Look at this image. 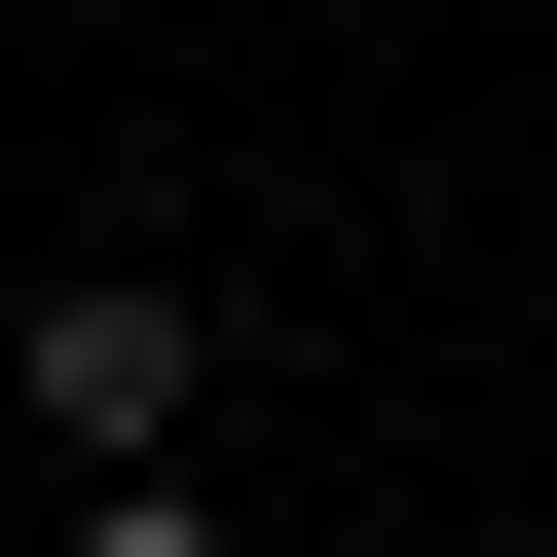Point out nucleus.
I'll return each instance as SVG.
<instances>
[{"label":"nucleus","mask_w":557,"mask_h":557,"mask_svg":"<svg viewBox=\"0 0 557 557\" xmlns=\"http://www.w3.org/2000/svg\"><path fill=\"white\" fill-rule=\"evenodd\" d=\"M75 557H223V520H186V483H112V520H75Z\"/></svg>","instance_id":"2"},{"label":"nucleus","mask_w":557,"mask_h":557,"mask_svg":"<svg viewBox=\"0 0 557 557\" xmlns=\"http://www.w3.org/2000/svg\"><path fill=\"white\" fill-rule=\"evenodd\" d=\"M0 409H38L75 483H149V446L223 409V298H186V260H75V298H38V335H0Z\"/></svg>","instance_id":"1"}]
</instances>
